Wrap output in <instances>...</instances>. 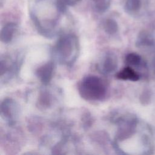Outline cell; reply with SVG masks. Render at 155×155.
I'll return each mask as SVG.
<instances>
[{
  "mask_svg": "<svg viewBox=\"0 0 155 155\" xmlns=\"http://www.w3.org/2000/svg\"><path fill=\"white\" fill-rule=\"evenodd\" d=\"M78 90L81 97L87 101H101L106 95L107 86L99 77L88 75L82 79Z\"/></svg>",
  "mask_w": 155,
  "mask_h": 155,
  "instance_id": "obj_1",
  "label": "cell"
},
{
  "mask_svg": "<svg viewBox=\"0 0 155 155\" xmlns=\"http://www.w3.org/2000/svg\"><path fill=\"white\" fill-rule=\"evenodd\" d=\"M150 98H151V93L148 90L144 91L140 97L141 101L143 103H145V102L148 103L150 101Z\"/></svg>",
  "mask_w": 155,
  "mask_h": 155,
  "instance_id": "obj_14",
  "label": "cell"
},
{
  "mask_svg": "<svg viewBox=\"0 0 155 155\" xmlns=\"http://www.w3.org/2000/svg\"><path fill=\"white\" fill-rule=\"evenodd\" d=\"M137 43L139 46H150L153 45L154 40L150 35L142 33L139 36Z\"/></svg>",
  "mask_w": 155,
  "mask_h": 155,
  "instance_id": "obj_10",
  "label": "cell"
},
{
  "mask_svg": "<svg viewBox=\"0 0 155 155\" xmlns=\"http://www.w3.org/2000/svg\"><path fill=\"white\" fill-rule=\"evenodd\" d=\"M96 10L100 12H105L110 5L109 0H92Z\"/></svg>",
  "mask_w": 155,
  "mask_h": 155,
  "instance_id": "obj_13",
  "label": "cell"
},
{
  "mask_svg": "<svg viewBox=\"0 0 155 155\" xmlns=\"http://www.w3.org/2000/svg\"><path fill=\"white\" fill-rule=\"evenodd\" d=\"M153 65H154V70H155V57H154V59H153Z\"/></svg>",
  "mask_w": 155,
  "mask_h": 155,
  "instance_id": "obj_16",
  "label": "cell"
},
{
  "mask_svg": "<svg viewBox=\"0 0 155 155\" xmlns=\"http://www.w3.org/2000/svg\"><path fill=\"white\" fill-rule=\"evenodd\" d=\"M39 105L43 108H47L51 105V97L49 93L47 91H44L41 93L39 97Z\"/></svg>",
  "mask_w": 155,
  "mask_h": 155,
  "instance_id": "obj_11",
  "label": "cell"
},
{
  "mask_svg": "<svg viewBox=\"0 0 155 155\" xmlns=\"http://www.w3.org/2000/svg\"><path fill=\"white\" fill-rule=\"evenodd\" d=\"M17 29V24L15 22H8L2 27L1 31V41L4 44H8L13 39Z\"/></svg>",
  "mask_w": 155,
  "mask_h": 155,
  "instance_id": "obj_6",
  "label": "cell"
},
{
  "mask_svg": "<svg viewBox=\"0 0 155 155\" xmlns=\"http://www.w3.org/2000/svg\"><path fill=\"white\" fill-rule=\"evenodd\" d=\"M53 70V63L50 61L38 67L36 71V75L44 84H47L52 79Z\"/></svg>",
  "mask_w": 155,
  "mask_h": 155,
  "instance_id": "obj_3",
  "label": "cell"
},
{
  "mask_svg": "<svg viewBox=\"0 0 155 155\" xmlns=\"http://www.w3.org/2000/svg\"><path fill=\"white\" fill-rule=\"evenodd\" d=\"M116 77L121 80L137 81L139 79V74L130 67H127L117 73Z\"/></svg>",
  "mask_w": 155,
  "mask_h": 155,
  "instance_id": "obj_7",
  "label": "cell"
},
{
  "mask_svg": "<svg viewBox=\"0 0 155 155\" xmlns=\"http://www.w3.org/2000/svg\"><path fill=\"white\" fill-rule=\"evenodd\" d=\"M125 62L129 65L138 66L141 63V58L139 54L135 53H131L127 55Z\"/></svg>",
  "mask_w": 155,
  "mask_h": 155,
  "instance_id": "obj_9",
  "label": "cell"
},
{
  "mask_svg": "<svg viewBox=\"0 0 155 155\" xmlns=\"http://www.w3.org/2000/svg\"><path fill=\"white\" fill-rule=\"evenodd\" d=\"M63 1L67 5H73L79 2L80 0H61Z\"/></svg>",
  "mask_w": 155,
  "mask_h": 155,
  "instance_id": "obj_15",
  "label": "cell"
},
{
  "mask_svg": "<svg viewBox=\"0 0 155 155\" xmlns=\"http://www.w3.org/2000/svg\"><path fill=\"white\" fill-rule=\"evenodd\" d=\"M141 5L140 0H126L125 7L128 12H134L137 11Z\"/></svg>",
  "mask_w": 155,
  "mask_h": 155,
  "instance_id": "obj_12",
  "label": "cell"
},
{
  "mask_svg": "<svg viewBox=\"0 0 155 155\" xmlns=\"http://www.w3.org/2000/svg\"><path fill=\"white\" fill-rule=\"evenodd\" d=\"M117 66V61L115 54L111 53H106L101 65L102 72L104 74H110L116 70Z\"/></svg>",
  "mask_w": 155,
  "mask_h": 155,
  "instance_id": "obj_5",
  "label": "cell"
},
{
  "mask_svg": "<svg viewBox=\"0 0 155 155\" xmlns=\"http://www.w3.org/2000/svg\"><path fill=\"white\" fill-rule=\"evenodd\" d=\"M78 38L71 34L61 36L55 45V52L59 61L67 65L74 62L78 56Z\"/></svg>",
  "mask_w": 155,
  "mask_h": 155,
  "instance_id": "obj_2",
  "label": "cell"
},
{
  "mask_svg": "<svg viewBox=\"0 0 155 155\" xmlns=\"http://www.w3.org/2000/svg\"><path fill=\"white\" fill-rule=\"evenodd\" d=\"M104 29L109 35H114L118 31V25L113 19H107L104 22Z\"/></svg>",
  "mask_w": 155,
  "mask_h": 155,
  "instance_id": "obj_8",
  "label": "cell"
},
{
  "mask_svg": "<svg viewBox=\"0 0 155 155\" xmlns=\"http://www.w3.org/2000/svg\"><path fill=\"white\" fill-rule=\"evenodd\" d=\"M15 102L11 99H5L1 103V115L4 117L10 124L14 122L16 113V108Z\"/></svg>",
  "mask_w": 155,
  "mask_h": 155,
  "instance_id": "obj_4",
  "label": "cell"
}]
</instances>
